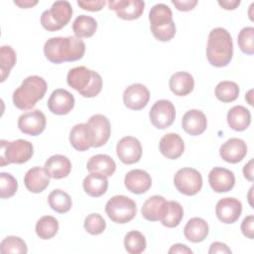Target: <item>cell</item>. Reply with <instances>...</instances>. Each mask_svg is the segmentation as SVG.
Listing matches in <instances>:
<instances>
[{
    "instance_id": "obj_1",
    "label": "cell",
    "mask_w": 254,
    "mask_h": 254,
    "mask_svg": "<svg viewBox=\"0 0 254 254\" xmlns=\"http://www.w3.org/2000/svg\"><path fill=\"white\" fill-rule=\"evenodd\" d=\"M84 53V42L75 36L50 38L44 45L45 57L57 64L78 61L82 59Z\"/></svg>"
},
{
    "instance_id": "obj_2",
    "label": "cell",
    "mask_w": 254,
    "mask_h": 254,
    "mask_svg": "<svg viewBox=\"0 0 254 254\" xmlns=\"http://www.w3.org/2000/svg\"><path fill=\"white\" fill-rule=\"evenodd\" d=\"M233 42L227 30L221 27L212 29L207 38L206 58L215 67L226 66L232 60Z\"/></svg>"
},
{
    "instance_id": "obj_3",
    "label": "cell",
    "mask_w": 254,
    "mask_h": 254,
    "mask_svg": "<svg viewBox=\"0 0 254 254\" xmlns=\"http://www.w3.org/2000/svg\"><path fill=\"white\" fill-rule=\"evenodd\" d=\"M47 88L48 84L42 76L30 75L14 90L12 96L13 103L21 110L32 109L44 97Z\"/></svg>"
},
{
    "instance_id": "obj_4",
    "label": "cell",
    "mask_w": 254,
    "mask_h": 254,
    "mask_svg": "<svg viewBox=\"0 0 254 254\" xmlns=\"http://www.w3.org/2000/svg\"><path fill=\"white\" fill-rule=\"evenodd\" d=\"M67 84L86 98L95 97L102 89V78L100 74L86 66L80 65L70 68L66 75Z\"/></svg>"
},
{
    "instance_id": "obj_5",
    "label": "cell",
    "mask_w": 254,
    "mask_h": 254,
    "mask_svg": "<svg viewBox=\"0 0 254 254\" xmlns=\"http://www.w3.org/2000/svg\"><path fill=\"white\" fill-rule=\"evenodd\" d=\"M150 29L153 36L160 42H169L176 35V25L169 6L163 3L154 5L149 13Z\"/></svg>"
},
{
    "instance_id": "obj_6",
    "label": "cell",
    "mask_w": 254,
    "mask_h": 254,
    "mask_svg": "<svg viewBox=\"0 0 254 254\" xmlns=\"http://www.w3.org/2000/svg\"><path fill=\"white\" fill-rule=\"evenodd\" d=\"M0 144V162L2 167L9 164H24L34 154L32 143L24 139H18L12 142L1 140Z\"/></svg>"
},
{
    "instance_id": "obj_7",
    "label": "cell",
    "mask_w": 254,
    "mask_h": 254,
    "mask_svg": "<svg viewBox=\"0 0 254 254\" xmlns=\"http://www.w3.org/2000/svg\"><path fill=\"white\" fill-rule=\"evenodd\" d=\"M71 16L72 8L68 1H56L42 13L41 24L49 32L59 31L69 22Z\"/></svg>"
},
{
    "instance_id": "obj_8",
    "label": "cell",
    "mask_w": 254,
    "mask_h": 254,
    "mask_svg": "<svg viewBox=\"0 0 254 254\" xmlns=\"http://www.w3.org/2000/svg\"><path fill=\"white\" fill-rule=\"evenodd\" d=\"M105 212L113 222L124 224L135 217L137 206L135 201L126 195H114L107 201Z\"/></svg>"
},
{
    "instance_id": "obj_9",
    "label": "cell",
    "mask_w": 254,
    "mask_h": 254,
    "mask_svg": "<svg viewBox=\"0 0 254 254\" xmlns=\"http://www.w3.org/2000/svg\"><path fill=\"white\" fill-rule=\"evenodd\" d=\"M176 189L185 195L196 194L202 187V177L193 168H182L174 177Z\"/></svg>"
},
{
    "instance_id": "obj_10",
    "label": "cell",
    "mask_w": 254,
    "mask_h": 254,
    "mask_svg": "<svg viewBox=\"0 0 254 254\" xmlns=\"http://www.w3.org/2000/svg\"><path fill=\"white\" fill-rule=\"evenodd\" d=\"M85 124L87 126L91 147L99 148L107 143L111 134V127L109 119L105 115H92Z\"/></svg>"
},
{
    "instance_id": "obj_11",
    "label": "cell",
    "mask_w": 254,
    "mask_h": 254,
    "mask_svg": "<svg viewBox=\"0 0 254 254\" xmlns=\"http://www.w3.org/2000/svg\"><path fill=\"white\" fill-rule=\"evenodd\" d=\"M149 117L154 127L158 129H166L175 121L176 108L170 100L160 99L151 107Z\"/></svg>"
},
{
    "instance_id": "obj_12",
    "label": "cell",
    "mask_w": 254,
    "mask_h": 254,
    "mask_svg": "<svg viewBox=\"0 0 254 254\" xmlns=\"http://www.w3.org/2000/svg\"><path fill=\"white\" fill-rule=\"evenodd\" d=\"M116 154L122 163L126 165L135 164L140 161L142 156L141 143L133 136H125L118 141Z\"/></svg>"
},
{
    "instance_id": "obj_13",
    "label": "cell",
    "mask_w": 254,
    "mask_h": 254,
    "mask_svg": "<svg viewBox=\"0 0 254 254\" xmlns=\"http://www.w3.org/2000/svg\"><path fill=\"white\" fill-rule=\"evenodd\" d=\"M46 123V116L39 109L25 112L18 118V128L30 136L40 135L45 130Z\"/></svg>"
},
{
    "instance_id": "obj_14",
    "label": "cell",
    "mask_w": 254,
    "mask_h": 254,
    "mask_svg": "<svg viewBox=\"0 0 254 254\" xmlns=\"http://www.w3.org/2000/svg\"><path fill=\"white\" fill-rule=\"evenodd\" d=\"M150 91L141 83H133L125 88L123 92V102L131 110H141L149 102Z\"/></svg>"
},
{
    "instance_id": "obj_15",
    "label": "cell",
    "mask_w": 254,
    "mask_h": 254,
    "mask_svg": "<svg viewBox=\"0 0 254 254\" xmlns=\"http://www.w3.org/2000/svg\"><path fill=\"white\" fill-rule=\"evenodd\" d=\"M108 7L114 10L117 16L123 20L138 19L144 12L145 2L142 0H109Z\"/></svg>"
},
{
    "instance_id": "obj_16",
    "label": "cell",
    "mask_w": 254,
    "mask_h": 254,
    "mask_svg": "<svg viewBox=\"0 0 254 254\" xmlns=\"http://www.w3.org/2000/svg\"><path fill=\"white\" fill-rule=\"evenodd\" d=\"M242 212V203L234 197H223L219 199L215 206L217 218L225 224H231L238 220Z\"/></svg>"
},
{
    "instance_id": "obj_17",
    "label": "cell",
    "mask_w": 254,
    "mask_h": 254,
    "mask_svg": "<svg viewBox=\"0 0 254 254\" xmlns=\"http://www.w3.org/2000/svg\"><path fill=\"white\" fill-rule=\"evenodd\" d=\"M74 96L64 88H58L52 92L48 99L49 110L57 115H65L71 111L74 106Z\"/></svg>"
},
{
    "instance_id": "obj_18",
    "label": "cell",
    "mask_w": 254,
    "mask_h": 254,
    "mask_svg": "<svg viewBox=\"0 0 254 254\" xmlns=\"http://www.w3.org/2000/svg\"><path fill=\"white\" fill-rule=\"evenodd\" d=\"M208 183L215 192H227L235 185V176L226 168L214 167L208 174Z\"/></svg>"
},
{
    "instance_id": "obj_19",
    "label": "cell",
    "mask_w": 254,
    "mask_h": 254,
    "mask_svg": "<svg viewBox=\"0 0 254 254\" xmlns=\"http://www.w3.org/2000/svg\"><path fill=\"white\" fill-rule=\"evenodd\" d=\"M246 154L247 145L239 138H230L219 148V155L221 159L231 164H236L242 161Z\"/></svg>"
},
{
    "instance_id": "obj_20",
    "label": "cell",
    "mask_w": 254,
    "mask_h": 254,
    "mask_svg": "<svg viewBox=\"0 0 254 254\" xmlns=\"http://www.w3.org/2000/svg\"><path fill=\"white\" fill-rule=\"evenodd\" d=\"M124 185L129 191L136 194H141L149 190L152 186V179L146 171L135 169L126 174Z\"/></svg>"
},
{
    "instance_id": "obj_21",
    "label": "cell",
    "mask_w": 254,
    "mask_h": 254,
    "mask_svg": "<svg viewBox=\"0 0 254 254\" xmlns=\"http://www.w3.org/2000/svg\"><path fill=\"white\" fill-rule=\"evenodd\" d=\"M207 126V119L204 113L198 109L187 111L182 119L183 129L191 136L202 134Z\"/></svg>"
},
{
    "instance_id": "obj_22",
    "label": "cell",
    "mask_w": 254,
    "mask_h": 254,
    "mask_svg": "<svg viewBox=\"0 0 254 254\" xmlns=\"http://www.w3.org/2000/svg\"><path fill=\"white\" fill-rule=\"evenodd\" d=\"M50 175L45 168L34 167L24 177V184L27 190L34 193L44 191L50 185Z\"/></svg>"
},
{
    "instance_id": "obj_23",
    "label": "cell",
    "mask_w": 254,
    "mask_h": 254,
    "mask_svg": "<svg viewBox=\"0 0 254 254\" xmlns=\"http://www.w3.org/2000/svg\"><path fill=\"white\" fill-rule=\"evenodd\" d=\"M159 149L163 156L170 160L180 158L185 151V143L177 133L165 134L159 143Z\"/></svg>"
},
{
    "instance_id": "obj_24",
    "label": "cell",
    "mask_w": 254,
    "mask_h": 254,
    "mask_svg": "<svg viewBox=\"0 0 254 254\" xmlns=\"http://www.w3.org/2000/svg\"><path fill=\"white\" fill-rule=\"evenodd\" d=\"M168 208V200L162 195H153L145 200L141 208L143 217L149 221H158L164 217Z\"/></svg>"
},
{
    "instance_id": "obj_25",
    "label": "cell",
    "mask_w": 254,
    "mask_h": 254,
    "mask_svg": "<svg viewBox=\"0 0 254 254\" xmlns=\"http://www.w3.org/2000/svg\"><path fill=\"white\" fill-rule=\"evenodd\" d=\"M45 169L51 178L60 180L67 177L71 171L69 159L64 155H53L45 163Z\"/></svg>"
},
{
    "instance_id": "obj_26",
    "label": "cell",
    "mask_w": 254,
    "mask_h": 254,
    "mask_svg": "<svg viewBox=\"0 0 254 254\" xmlns=\"http://www.w3.org/2000/svg\"><path fill=\"white\" fill-rule=\"evenodd\" d=\"M86 169L89 173L99 174L108 178L114 174L116 170V164L110 156L105 154H97L88 160Z\"/></svg>"
},
{
    "instance_id": "obj_27",
    "label": "cell",
    "mask_w": 254,
    "mask_h": 254,
    "mask_svg": "<svg viewBox=\"0 0 254 254\" xmlns=\"http://www.w3.org/2000/svg\"><path fill=\"white\" fill-rule=\"evenodd\" d=\"M208 231V224L203 218L192 217L185 225L184 235L187 240L192 243H198L206 238Z\"/></svg>"
},
{
    "instance_id": "obj_28",
    "label": "cell",
    "mask_w": 254,
    "mask_h": 254,
    "mask_svg": "<svg viewBox=\"0 0 254 254\" xmlns=\"http://www.w3.org/2000/svg\"><path fill=\"white\" fill-rule=\"evenodd\" d=\"M169 86L175 95L186 96L192 91L194 79L192 75L187 71H178L171 76Z\"/></svg>"
},
{
    "instance_id": "obj_29",
    "label": "cell",
    "mask_w": 254,
    "mask_h": 254,
    "mask_svg": "<svg viewBox=\"0 0 254 254\" xmlns=\"http://www.w3.org/2000/svg\"><path fill=\"white\" fill-rule=\"evenodd\" d=\"M226 119L231 129L235 131H244L251 123V113L246 107L235 105L227 112Z\"/></svg>"
},
{
    "instance_id": "obj_30",
    "label": "cell",
    "mask_w": 254,
    "mask_h": 254,
    "mask_svg": "<svg viewBox=\"0 0 254 254\" xmlns=\"http://www.w3.org/2000/svg\"><path fill=\"white\" fill-rule=\"evenodd\" d=\"M82 187L88 195L92 197H99L106 192L108 181L107 178L102 175L90 173L83 179Z\"/></svg>"
},
{
    "instance_id": "obj_31",
    "label": "cell",
    "mask_w": 254,
    "mask_h": 254,
    "mask_svg": "<svg viewBox=\"0 0 254 254\" xmlns=\"http://www.w3.org/2000/svg\"><path fill=\"white\" fill-rule=\"evenodd\" d=\"M70 145L79 152L88 150L91 147L90 138L85 123H79L74 125L69 133Z\"/></svg>"
},
{
    "instance_id": "obj_32",
    "label": "cell",
    "mask_w": 254,
    "mask_h": 254,
    "mask_svg": "<svg viewBox=\"0 0 254 254\" xmlns=\"http://www.w3.org/2000/svg\"><path fill=\"white\" fill-rule=\"evenodd\" d=\"M97 30V22L96 20L87 15H79L77 16L72 23V31L75 37L81 38H89L94 35Z\"/></svg>"
},
{
    "instance_id": "obj_33",
    "label": "cell",
    "mask_w": 254,
    "mask_h": 254,
    "mask_svg": "<svg viewBox=\"0 0 254 254\" xmlns=\"http://www.w3.org/2000/svg\"><path fill=\"white\" fill-rule=\"evenodd\" d=\"M49 205L58 213H65L69 211L72 205L71 197L63 190H54L48 196Z\"/></svg>"
},
{
    "instance_id": "obj_34",
    "label": "cell",
    "mask_w": 254,
    "mask_h": 254,
    "mask_svg": "<svg viewBox=\"0 0 254 254\" xmlns=\"http://www.w3.org/2000/svg\"><path fill=\"white\" fill-rule=\"evenodd\" d=\"M35 229L37 235L41 239L48 240L58 233L59 221L52 215H45L37 221Z\"/></svg>"
},
{
    "instance_id": "obj_35",
    "label": "cell",
    "mask_w": 254,
    "mask_h": 254,
    "mask_svg": "<svg viewBox=\"0 0 254 254\" xmlns=\"http://www.w3.org/2000/svg\"><path fill=\"white\" fill-rule=\"evenodd\" d=\"M215 96L222 102H232L237 99L239 95V86L236 82L230 80L220 81L214 90Z\"/></svg>"
},
{
    "instance_id": "obj_36",
    "label": "cell",
    "mask_w": 254,
    "mask_h": 254,
    "mask_svg": "<svg viewBox=\"0 0 254 254\" xmlns=\"http://www.w3.org/2000/svg\"><path fill=\"white\" fill-rule=\"evenodd\" d=\"M184 217V208L176 200H170L168 201V208L164 215V217L161 219V223L169 228L177 227L182 219Z\"/></svg>"
},
{
    "instance_id": "obj_37",
    "label": "cell",
    "mask_w": 254,
    "mask_h": 254,
    "mask_svg": "<svg viewBox=\"0 0 254 254\" xmlns=\"http://www.w3.org/2000/svg\"><path fill=\"white\" fill-rule=\"evenodd\" d=\"M146 238L140 231H129L124 237V247L129 254H140L146 249Z\"/></svg>"
},
{
    "instance_id": "obj_38",
    "label": "cell",
    "mask_w": 254,
    "mask_h": 254,
    "mask_svg": "<svg viewBox=\"0 0 254 254\" xmlns=\"http://www.w3.org/2000/svg\"><path fill=\"white\" fill-rule=\"evenodd\" d=\"M16 61L17 57L14 49L11 46H2L0 49V71L2 82L8 77Z\"/></svg>"
},
{
    "instance_id": "obj_39",
    "label": "cell",
    "mask_w": 254,
    "mask_h": 254,
    "mask_svg": "<svg viewBox=\"0 0 254 254\" xmlns=\"http://www.w3.org/2000/svg\"><path fill=\"white\" fill-rule=\"evenodd\" d=\"M2 254H26L28 252L26 242L18 236H7L0 244Z\"/></svg>"
},
{
    "instance_id": "obj_40",
    "label": "cell",
    "mask_w": 254,
    "mask_h": 254,
    "mask_svg": "<svg viewBox=\"0 0 254 254\" xmlns=\"http://www.w3.org/2000/svg\"><path fill=\"white\" fill-rule=\"evenodd\" d=\"M237 44L242 53L246 55L254 54V28L244 27L238 34Z\"/></svg>"
},
{
    "instance_id": "obj_41",
    "label": "cell",
    "mask_w": 254,
    "mask_h": 254,
    "mask_svg": "<svg viewBox=\"0 0 254 254\" xmlns=\"http://www.w3.org/2000/svg\"><path fill=\"white\" fill-rule=\"evenodd\" d=\"M18 190L17 180L9 173H0V196L1 198H9L13 196Z\"/></svg>"
},
{
    "instance_id": "obj_42",
    "label": "cell",
    "mask_w": 254,
    "mask_h": 254,
    "mask_svg": "<svg viewBox=\"0 0 254 254\" xmlns=\"http://www.w3.org/2000/svg\"><path fill=\"white\" fill-rule=\"evenodd\" d=\"M84 229L91 235L101 234L106 228V222L104 218L98 213L88 214L83 222Z\"/></svg>"
},
{
    "instance_id": "obj_43",
    "label": "cell",
    "mask_w": 254,
    "mask_h": 254,
    "mask_svg": "<svg viewBox=\"0 0 254 254\" xmlns=\"http://www.w3.org/2000/svg\"><path fill=\"white\" fill-rule=\"evenodd\" d=\"M241 231L249 239L254 238V216L248 215L241 222Z\"/></svg>"
},
{
    "instance_id": "obj_44",
    "label": "cell",
    "mask_w": 254,
    "mask_h": 254,
    "mask_svg": "<svg viewBox=\"0 0 254 254\" xmlns=\"http://www.w3.org/2000/svg\"><path fill=\"white\" fill-rule=\"evenodd\" d=\"M105 1L104 0H88V1H77V5L82 8L83 10H87V11H91V12H95V11H99L103 8V6L105 5Z\"/></svg>"
},
{
    "instance_id": "obj_45",
    "label": "cell",
    "mask_w": 254,
    "mask_h": 254,
    "mask_svg": "<svg viewBox=\"0 0 254 254\" xmlns=\"http://www.w3.org/2000/svg\"><path fill=\"white\" fill-rule=\"evenodd\" d=\"M172 3L175 5V7L180 10V11H190L192 10L195 5L197 4L196 0H183V1H179V0H172Z\"/></svg>"
},
{
    "instance_id": "obj_46",
    "label": "cell",
    "mask_w": 254,
    "mask_h": 254,
    "mask_svg": "<svg viewBox=\"0 0 254 254\" xmlns=\"http://www.w3.org/2000/svg\"><path fill=\"white\" fill-rule=\"evenodd\" d=\"M209 254H215V253H226V254H230L231 250L228 248V246L225 243L219 242V241H215L213 243H211L209 250H208Z\"/></svg>"
},
{
    "instance_id": "obj_47",
    "label": "cell",
    "mask_w": 254,
    "mask_h": 254,
    "mask_svg": "<svg viewBox=\"0 0 254 254\" xmlns=\"http://www.w3.org/2000/svg\"><path fill=\"white\" fill-rule=\"evenodd\" d=\"M169 253L170 254H175V253H181V254H191L192 250L190 248H189L187 245L185 244H181V243H177L174 244L170 249H169Z\"/></svg>"
},
{
    "instance_id": "obj_48",
    "label": "cell",
    "mask_w": 254,
    "mask_h": 254,
    "mask_svg": "<svg viewBox=\"0 0 254 254\" xmlns=\"http://www.w3.org/2000/svg\"><path fill=\"white\" fill-rule=\"evenodd\" d=\"M218 5L225 10H234L240 5V0H222L218 1Z\"/></svg>"
},
{
    "instance_id": "obj_49",
    "label": "cell",
    "mask_w": 254,
    "mask_h": 254,
    "mask_svg": "<svg viewBox=\"0 0 254 254\" xmlns=\"http://www.w3.org/2000/svg\"><path fill=\"white\" fill-rule=\"evenodd\" d=\"M253 159H251L247 164H245L242 170L244 178L249 182H253Z\"/></svg>"
},
{
    "instance_id": "obj_50",
    "label": "cell",
    "mask_w": 254,
    "mask_h": 254,
    "mask_svg": "<svg viewBox=\"0 0 254 254\" xmlns=\"http://www.w3.org/2000/svg\"><path fill=\"white\" fill-rule=\"evenodd\" d=\"M14 4H16L17 6L21 7V8H31L35 5L38 4V1H31V0H15Z\"/></svg>"
},
{
    "instance_id": "obj_51",
    "label": "cell",
    "mask_w": 254,
    "mask_h": 254,
    "mask_svg": "<svg viewBox=\"0 0 254 254\" xmlns=\"http://www.w3.org/2000/svg\"><path fill=\"white\" fill-rule=\"evenodd\" d=\"M252 91H253V90L250 89V90L248 91V93L245 95V99L248 101V103H249L250 105H253V101H252V98H251V97H252V95H251V94H252Z\"/></svg>"
},
{
    "instance_id": "obj_52",
    "label": "cell",
    "mask_w": 254,
    "mask_h": 254,
    "mask_svg": "<svg viewBox=\"0 0 254 254\" xmlns=\"http://www.w3.org/2000/svg\"><path fill=\"white\" fill-rule=\"evenodd\" d=\"M252 190H253V187H251V189H250V191H249V194H248V201H249V204L251 205V207H253V203L251 202V199H252V195H251V192H252Z\"/></svg>"
}]
</instances>
